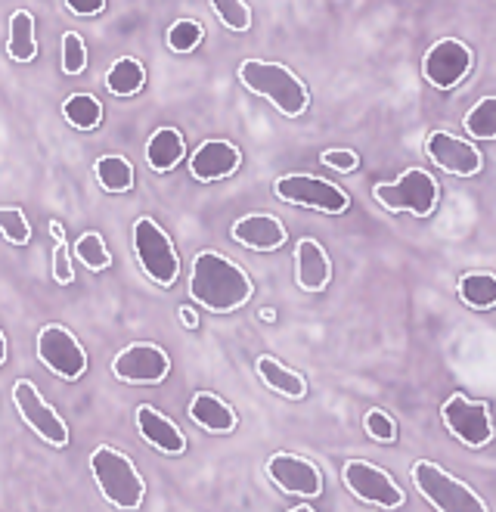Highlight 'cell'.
I'll use <instances>...</instances> for the list:
<instances>
[{"label": "cell", "instance_id": "6da1fadb", "mask_svg": "<svg viewBox=\"0 0 496 512\" xmlns=\"http://www.w3.org/2000/svg\"><path fill=\"white\" fill-rule=\"evenodd\" d=\"M252 292H255L252 277H248L236 261L217 255V252L196 255L193 277H190V295L202 308H208L214 314H230V311L242 308L245 301L252 298Z\"/></svg>", "mask_w": 496, "mask_h": 512}, {"label": "cell", "instance_id": "7a4b0ae2", "mask_svg": "<svg viewBox=\"0 0 496 512\" xmlns=\"http://www.w3.org/2000/svg\"><path fill=\"white\" fill-rule=\"evenodd\" d=\"M239 81L252 90V94L264 97L267 103H273L286 118H298L304 115L310 97L304 81L279 63H264V59H245L239 66Z\"/></svg>", "mask_w": 496, "mask_h": 512}, {"label": "cell", "instance_id": "3957f363", "mask_svg": "<svg viewBox=\"0 0 496 512\" xmlns=\"http://www.w3.org/2000/svg\"><path fill=\"white\" fill-rule=\"evenodd\" d=\"M90 472L97 478L103 497L118 509H137L146 500V481L137 472L134 460L124 457L121 450L100 444L90 454Z\"/></svg>", "mask_w": 496, "mask_h": 512}, {"label": "cell", "instance_id": "277c9868", "mask_svg": "<svg viewBox=\"0 0 496 512\" xmlns=\"http://www.w3.org/2000/svg\"><path fill=\"white\" fill-rule=\"evenodd\" d=\"M413 481L419 494L441 512H487V503L465 481H459L431 460H419L413 466Z\"/></svg>", "mask_w": 496, "mask_h": 512}, {"label": "cell", "instance_id": "5b68a950", "mask_svg": "<svg viewBox=\"0 0 496 512\" xmlns=\"http://www.w3.org/2000/svg\"><path fill=\"white\" fill-rule=\"evenodd\" d=\"M372 196H376V202H382L388 212H410L416 218H428L434 208H438L441 190H438V180H434L428 171L410 168L397 180L376 184L372 187Z\"/></svg>", "mask_w": 496, "mask_h": 512}, {"label": "cell", "instance_id": "8992f818", "mask_svg": "<svg viewBox=\"0 0 496 512\" xmlns=\"http://www.w3.org/2000/svg\"><path fill=\"white\" fill-rule=\"evenodd\" d=\"M134 252L137 261L143 267V274L159 283V286H171L180 274V255L174 252L171 236L155 224L152 218H140L134 224Z\"/></svg>", "mask_w": 496, "mask_h": 512}, {"label": "cell", "instance_id": "52a82bcc", "mask_svg": "<svg viewBox=\"0 0 496 512\" xmlns=\"http://www.w3.org/2000/svg\"><path fill=\"white\" fill-rule=\"evenodd\" d=\"M273 193L289 202V205H301V208H314V212H326V215H345L351 208L348 193L329 184V180H320L314 174H286L276 177Z\"/></svg>", "mask_w": 496, "mask_h": 512}, {"label": "cell", "instance_id": "ba28073f", "mask_svg": "<svg viewBox=\"0 0 496 512\" xmlns=\"http://www.w3.org/2000/svg\"><path fill=\"white\" fill-rule=\"evenodd\" d=\"M444 426L447 432L462 441L465 447H487L493 441V419H490V407L484 401H472L465 395H450L441 407Z\"/></svg>", "mask_w": 496, "mask_h": 512}, {"label": "cell", "instance_id": "9c48e42d", "mask_svg": "<svg viewBox=\"0 0 496 512\" xmlns=\"http://www.w3.org/2000/svg\"><path fill=\"white\" fill-rule=\"evenodd\" d=\"M38 357L50 373H56L62 379H81L87 370V351L81 348V342L69 333V329L59 323L41 326Z\"/></svg>", "mask_w": 496, "mask_h": 512}, {"label": "cell", "instance_id": "30bf717a", "mask_svg": "<svg viewBox=\"0 0 496 512\" xmlns=\"http://www.w3.org/2000/svg\"><path fill=\"white\" fill-rule=\"evenodd\" d=\"M341 478H345V488L357 497V500H363V503H369V506H382V509H397V506H403V491H400V485L397 481L385 472V469H379L376 463H366V460H348L345 463V472H341Z\"/></svg>", "mask_w": 496, "mask_h": 512}, {"label": "cell", "instance_id": "8fae6325", "mask_svg": "<svg viewBox=\"0 0 496 512\" xmlns=\"http://www.w3.org/2000/svg\"><path fill=\"white\" fill-rule=\"evenodd\" d=\"M13 404L19 410V416L31 426L38 438H44L53 447H66L69 444V426L62 423V416L41 398V391L35 388V382L19 379L13 385Z\"/></svg>", "mask_w": 496, "mask_h": 512}, {"label": "cell", "instance_id": "7c38bea8", "mask_svg": "<svg viewBox=\"0 0 496 512\" xmlns=\"http://www.w3.org/2000/svg\"><path fill=\"white\" fill-rule=\"evenodd\" d=\"M472 63H475V53L469 44L459 41V38H444L438 44H431V50L425 53L422 72H425L431 87L450 90V87H456L469 78Z\"/></svg>", "mask_w": 496, "mask_h": 512}, {"label": "cell", "instance_id": "4fadbf2b", "mask_svg": "<svg viewBox=\"0 0 496 512\" xmlns=\"http://www.w3.org/2000/svg\"><path fill=\"white\" fill-rule=\"evenodd\" d=\"M112 373L131 385H159L171 373V357L159 345L137 342L112 357Z\"/></svg>", "mask_w": 496, "mask_h": 512}, {"label": "cell", "instance_id": "5bb4252c", "mask_svg": "<svg viewBox=\"0 0 496 512\" xmlns=\"http://www.w3.org/2000/svg\"><path fill=\"white\" fill-rule=\"evenodd\" d=\"M425 153L434 165L453 177H475L484 165L481 149L450 131H431L425 137Z\"/></svg>", "mask_w": 496, "mask_h": 512}, {"label": "cell", "instance_id": "9a60e30c", "mask_svg": "<svg viewBox=\"0 0 496 512\" xmlns=\"http://www.w3.org/2000/svg\"><path fill=\"white\" fill-rule=\"evenodd\" d=\"M267 475L270 481L286 491L292 497H304V500H314L323 494V475L320 469L304 460V457H295V454H273L267 460Z\"/></svg>", "mask_w": 496, "mask_h": 512}, {"label": "cell", "instance_id": "2e32d148", "mask_svg": "<svg viewBox=\"0 0 496 512\" xmlns=\"http://www.w3.org/2000/svg\"><path fill=\"white\" fill-rule=\"evenodd\" d=\"M239 149L227 140H205L190 156V174L199 184H211V180L230 177L239 168Z\"/></svg>", "mask_w": 496, "mask_h": 512}, {"label": "cell", "instance_id": "e0dca14e", "mask_svg": "<svg viewBox=\"0 0 496 512\" xmlns=\"http://www.w3.org/2000/svg\"><path fill=\"white\" fill-rule=\"evenodd\" d=\"M233 239L252 252H273L286 243V227L273 215H245L233 224Z\"/></svg>", "mask_w": 496, "mask_h": 512}, {"label": "cell", "instance_id": "ac0fdd59", "mask_svg": "<svg viewBox=\"0 0 496 512\" xmlns=\"http://www.w3.org/2000/svg\"><path fill=\"white\" fill-rule=\"evenodd\" d=\"M332 280V264L329 255L317 239H301L295 246V283L304 292H323Z\"/></svg>", "mask_w": 496, "mask_h": 512}, {"label": "cell", "instance_id": "d6986e66", "mask_svg": "<svg viewBox=\"0 0 496 512\" xmlns=\"http://www.w3.org/2000/svg\"><path fill=\"white\" fill-rule=\"evenodd\" d=\"M137 429H140V435L155 450H162V454H168V457H180L183 450H186L183 432L171 423L165 413H159V410L149 407V404L137 407Z\"/></svg>", "mask_w": 496, "mask_h": 512}, {"label": "cell", "instance_id": "ffe728a7", "mask_svg": "<svg viewBox=\"0 0 496 512\" xmlns=\"http://www.w3.org/2000/svg\"><path fill=\"white\" fill-rule=\"evenodd\" d=\"M190 419L205 429V432H214V435H230L236 429V413L227 401H221L211 391H199L190 401Z\"/></svg>", "mask_w": 496, "mask_h": 512}, {"label": "cell", "instance_id": "44dd1931", "mask_svg": "<svg viewBox=\"0 0 496 512\" xmlns=\"http://www.w3.org/2000/svg\"><path fill=\"white\" fill-rule=\"evenodd\" d=\"M186 143L177 128H159L146 143V162L155 174H168L183 162Z\"/></svg>", "mask_w": 496, "mask_h": 512}, {"label": "cell", "instance_id": "7402d4cb", "mask_svg": "<svg viewBox=\"0 0 496 512\" xmlns=\"http://www.w3.org/2000/svg\"><path fill=\"white\" fill-rule=\"evenodd\" d=\"M258 376L264 379V385H267L270 391H276V395H283V398L298 401V398L307 395V382H304V376L295 373V370H289L286 364H279V360L270 357V354H261V357H258Z\"/></svg>", "mask_w": 496, "mask_h": 512}, {"label": "cell", "instance_id": "603a6c76", "mask_svg": "<svg viewBox=\"0 0 496 512\" xmlns=\"http://www.w3.org/2000/svg\"><path fill=\"white\" fill-rule=\"evenodd\" d=\"M143 84H146V69L134 56L115 59L106 72V90L112 97H134V94H140Z\"/></svg>", "mask_w": 496, "mask_h": 512}, {"label": "cell", "instance_id": "cb8c5ba5", "mask_svg": "<svg viewBox=\"0 0 496 512\" xmlns=\"http://www.w3.org/2000/svg\"><path fill=\"white\" fill-rule=\"evenodd\" d=\"M7 53L16 63H31L38 56V41H35V19L28 10H16L10 16V38H7Z\"/></svg>", "mask_w": 496, "mask_h": 512}, {"label": "cell", "instance_id": "d4e9b609", "mask_svg": "<svg viewBox=\"0 0 496 512\" xmlns=\"http://www.w3.org/2000/svg\"><path fill=\"white\" fill-rule=\"evenodd\" d=\"M459 298L475 311H490L496 305V274H490V270H469L459 280Z\"/></svg>", "mask_w": 496, "mask_h": 512}, {"label": "cell", "instance_id": "484cf974", "mask_svg": "<svg viewBox=\"0 0 496 512\" xmlns=\"http://www.w3.org/2000/svg\"><path fill=\"white\" fill-rule=\"evenodd\" d=\"M93 174H97V184L106 193H128L134 187V165L124 156H103L93 165Z\"/></svg>", "mask_w": 496, "mask_h": 512}, {"label": "cell", "instance_id": "4316f807", "mask_svg": "<svg viewBox=\"0 0 496 512\" xmlns=\"http://www.w3.org/2000/svg\"><path fill=\"white\" fill-rule=\"evenodd\" d=\"M62 115L66 122L78 131H93L103 122V103L93 94H72L66 103H62Z\"/></svg>", "mask_w": 496, "mask_h": 512}, {"label": "cell", "instance_id": "83f0119b", "mask_svg": "<svg viewBox=\"0 0 496 512\" xmlns=\"http://www.w3.org/2000/svg\"><path fill=\"white\" fill-rule=\"evenodd\" d=\"M462 128L475 140H496V97H484L481 103H475V109L465 115Z\"/></svg>", "mask_w": 496, "mask_h": 512}, {"label": "cell", "instance_id": "f1b7e54d", "mask_svg": "<svg viewBox=\"0 0 496 512\" xmlns=\"http://www.w3.org/2000/svg\"><path fill=\"white\" fill-rule=\"evenodd\" d=\"M75 255H78V261H81L87 270H93V274H100V270H106V267L112 264V255H109V249H106V243H103V236H100L97 230H90V233L78 236Z\"/></svg>", "mask_w": 496, "mask_h": 512}, {"label": "cell", "instance_id": "f546056e", "mask_svg": "<svg viewBox=\"0 0 496 512\" xmlns=\"http://www.w3.org/2000/svg\"><path fill=\"white\" fill-rule=\"evenodd\" d=\"M202 38H205V25L193 19H177L168 28V47L174 53H193L202 44Z\"/></svg>", "mask_w": 496, "mask_h": 512}, {"label": "cell", "instance_id": "4dcf8cb0", "mask_svg": "<svg viewBox=\"0 0 496 512\" xmlns=\"http://www.w3.org/2000/svg\"><path fill=\"white\" fill-rule=\"evenodd\" d=\"M211 10L230 32H248L252 28V10H248L245 0H211Z\"/></svg>", "mask_w": 496, "mask_h": 512}, {"label": "cell", "instance_id": "1f68e13d", "mask_svg": "<svg viewBox=\"0 0 496 512\" xmlns=\"http://www.w3.org/2000/svg\"><path fill=\"white\" fill-rule=\"evenodd\" d=\"M87 69V47L78 32L62 35V72L66 75H81Z\"/></svg>", "mask_w": 496, "mask_h": 512}, {"label": "cell", "instance_id": "d6a6232c", "mask_svg": "<svg viewBox=\"0 0 496 512\" xmlns=\"http://www.w3.org/2000/svg\"><path fill=\"white\" fill-rule=\"evenodd\" d=\"M0 233H4V239L13 246H25L31 239V227L19 208H4V212H0Z\"/></svg>", "mask_w": 496, "mask_h": 512}, {"label": "cell", "instance_id": "836d02e7", "mask_svg": "<svg viewBox=\"0 0 496 512\" xmlns=\"http://www.w3.org/2000/svg\"><path fill=\"white\" fill-rule=\"evenodd\" d=\"M366 435L372 438V441H394L397 438V426H394V419L385 413V410H369L366 413Z\"/></svg>", "mask_w": 496, "mask_h": 512}, {"label": "cell", "instance_id": "e575fe53", "mask_svg": "<svg viewBox=\"0 0 496 512\" xmlns=\"http://www.w3.org/2000/svg\"><path fill=\"white\" fill-rule=\"evenodd\" d=\"M53 277L62 286H69L75 280V270H72V258H69L66 239H59V243H56V252H53Z\"/></svg>", "mask_w": 496, "mask_h": 512}, {"label": "cell", "instance_id": "d590c367", "mask_svg": "<svg viewBox=\"0 0 496 512\" xmlns=\"http://www.w3.org/2000/svg\"><path fill=\"white\" fill-rule=\"evenodd\" d=\"M320 162L326 168H335V171H354L360 156L354 153V149H326V153H320Z\"/></svg>", "mask_w": 496, "mask_h": 512}, {"label": "cell", "instance_id": "8d00e7d4", "mask_svg": "<svg viewBox=\"0 0 496 512\" xmlns=\"http://www.w3.org/2000/svg\"><path fill=\"white\" fill-rule=\"evenodd\" d=\"M66 4L78 16H97V13L106 10V0H66Z\"/></svg>", "mask_w": 496, "mask_h": 512}, {"label": "cell", "instance_id": "74e56055", "mask_svg": "<svg viewBox=\"0 0 496 512\" xmlns=\"http://www.w3.org/2000/svg\"><path fill=\"white\" fill-rule=\"evenodd\" d=\"M180 320H183V326L186 329H196L199 326V317H196V311L186 305V308H180Z\"/></svg>", "mask_w": 496, "mask_h": 512}, {"label": "cell", "instance_id": "f35d334b", "mask_svg": "<svg viewBox=\"0 0 496 512\" xmlns=\"http://www.w3.org/2000/svg\"><path fill=\"white\" fill-rule=\"evenodd\" d=\"M50 236H56V243H59V239H66V230H62L59 221H50Z\"/></svg>", "mask_w": 496, "mask_h": 512}, {"label": "cell", "instance_id": "ab89813d", "mask_svg": "<svg viewBox=\"0 0 496 512\" xmlns=\"http://www.w3.org/2000/svg\"><path fill=\"white\" fill-rule=\"evenodd\" d=\"M0 360H7V339L0 336Z\"/></svg>", "mask_w": 496, "mask_h": 512}, {"label": "cell", "instance_id": "60d3db41", "mask_svg": "<svg viewBox=\"0 0 496 512\" xmlns=\"http://www.w3.org/2000/svg\"><path fill=\"white\" fill-rule=\"evenodd\" d=\"M273 317H276V314H273L270 308H264V311H261V320H273Z\"/></svg>", "mask_w": 496, "mask_h": 512}]
</instances>
